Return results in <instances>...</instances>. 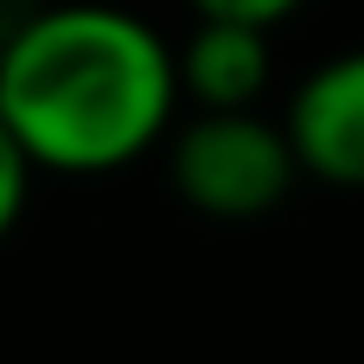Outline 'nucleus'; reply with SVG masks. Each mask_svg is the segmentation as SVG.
I'll return each mask as SVG.
<instances>
[{
    "instance_id": "nucleus-1",
    "label": "nucleus",
    "mask_w": 364,
    "mask_h": 364,
    "mask_svg": "<svg viewBox=\"0 0 364 364\" xmlns=\"http://www.w3.org/2000/svg\"><path fill=\"white\" fill-rule=\"evenodd\" d=\"M179 115L173 45L128 6L70 0L6 26L0 122L32 173L102 179L147 160Z\"/></svg>"
},
{
    "instance_id": "nucleus-2",
    "label": "nucleus",
    "mask_w": 364,
    "mask_h": 364,
    "mask_svg": "<svg viewBox=\"0 0 364 364\" xmlns=\"http://www.w3.org/2000/svg\"><path fill=\"white\" fill-rule=\"evenodd\" d=\"M160 147L173 192L211 224H256L301 179L282 122L256 109H198L179 128H166Z\"/></svg>"
},
{
    "instance_id": "nucleus-3",
    "label": "nucleus",
    "mask_w": 364,
    "mask_h": 364,
    "mask_svg": "<svg viewBox=\"0 0 364 364\" xmlns=\"http://www.w3.org/2000/svg\"><path fill=\"white\" fill-rule=\"evenodd\" d=\"M288 154L307 179L364 192V45L314 64L282 109Z\"/></svg>"
},
{
    "instance_id": "nucleus-4",
    "label": "nucleus",
    "mask_w": 364,
    "mask_h": 364,
    "mask_svg": "<svg viewBox=\"0 0 364 364\" xmlns=\"http://www.w3.org/2000/svg\"><path fill=\"white\" fill-rule=\"evenodd\" d=\"M179 102L198 109H256L269 96L275 58H269V26L250 19H198L186 45L173 51Z\"/></svg>"
},
{
    "instance_id": "nucleus-5",
    "label": "nucleus",
    "mask_w": 364,
    "mask_h": 364,
    "mask_svg": "<svg viewBox=\"0 0 364 364\" xmlns=\"http://www.w3.org/2000/svg\"><path fill=\"white\" fill-rule=\"evenodd\" d=\"M32 160H26V147L13 141V128L0 122V243L19 230V218H26V205H32Z\"/></svg>"
},
{
    "instance_id": "nucleus-6",
    "label": "nucleus",
    "mask_w": 364,
    "mask_h": 364,
    "mask_svg": "<svg viewBox=\"0 0 364 364\" xmlns=\"http://www.w3.org/2000/svg\"><path fill=\"white\" fill-rule=\"evenodd\" d=\"M192 6V19H250V26H282V19H294L307 0H186Z\"/></svg>"
},
{
    "instance_id": "nucleus-7",
    "label": "nucleus",
    "mask_w": 364,
    "mask_h": 364,
    "mask_svg": "<svg viewBox=\"0 0 364 364\" xmlns=\"http://www.w3.org/2000/svg\"><path fill=\"white\" fill-rule=\"evenodd\" d=\"M0 45H6V19H0Z\"/></svg>"
}]
</instances>
